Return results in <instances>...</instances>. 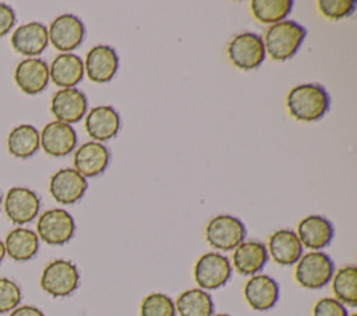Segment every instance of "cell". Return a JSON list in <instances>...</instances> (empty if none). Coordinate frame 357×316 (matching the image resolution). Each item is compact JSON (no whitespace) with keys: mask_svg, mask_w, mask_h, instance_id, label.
Wrapping results in <instances>:
<instances>
[{"mask_svg":"<svg viewBox=\"0 0 357 316\" xmlns=\"http://www.w3.org/2000/svg\"><path fill=\"white\" fill-rule=\"evenodd\" d=\"M331 97L319 84H301L290 89L286 96V107L297 121L314 123L328 113Z\"/></svg>","mask_w":357,"mask_h":316,"instance_id":"1","label":"cell"},{"mask_svg":"<svg viewBox=\"0 0 357 316\" xmlns=\"http://www.w3.org/2000/svg\"><path fill=\"white\" fill-rule=\"evenodd\" d=\"M247 235L244 223L231 214H218L205 227L206 242L218 251H233Z\"/></svg>","mask_w":357,"mask_h":316,"instance_id":"5","label":"cell"},{"mask_svg":"<svg viewBox=\"0 0 357 316\" xmlns=\"http://www.w3.org/2000/svg\"><path fill=\"white\" fill-rule=\"evenodd\" d=\"M40 146L46 155L61 157L71 153L77 146V132L70 124L60 121L47 123L40 134Z\"/></svg>","mask_w":357,"mask_h":316,"instance_id":"15","label":"cell"},{"mask_svg":"<svg viewBox=\"0 0 357 316\" xmlns=\"http://www.w3.org/2000/svg\"><path fill=\"white\" fill-rule=\"evenodd\" d=\"M14 24H15L14 10L10 6L0 3V38L7 35L10 29L14 26Z\"/></svg>","mask_w":357,"mask_h":316,"instance_id":"33","label":"cell"},{"mask_svg":"<svg viewBox=\"0 0 357 316\" xmlns=\"http://www.w3.org/2000/svg\"><path fill=\"white\" fill-rule=\"evenodd\" d=\"M21 301V290L18 284L10 278L0 277V313L11 312Z\"/></svg>","mask_w":357,"mask_h":316,"instance_id":"31","label":"cell"},{"mask_svg":"<svg viewBox=\"0 0 357 316\" xmlns=\"http://www.w3.org/2000/svg\"><path fill=\"white\" fill-rule=\"evenodd\" d=\"M84 74V61L74 53H60L49 67V79L61 89L75 88Z\"/></svg>","mask_w":357,"mask_h":316,"instance_id":"23","label":"cell"},{"mask_svg":"<svg viewBox=\"0 0 357 316\" xmlns=\"http://www.w3.org/2000/svg\"><path fill=\"white\" fill-rule=\"evenodd\" d=\"M8 316H46L39 308L32 305H21L10 312Z\"/></svg>","mask_w":357,"mask_h":316,"instance_id":"34","label":"cell"},{"mask_svg":"<svg viewBox=\"0 0 357 316\" xmlns=\"http://www.w3.org/2000/svg\"><path fill=\"white\" fill-rule=\"evenodd\" d=\"M231 271L229 258L219 252H206L194 264V280L204 291L218 290L230 280Z\"/></svg>","mask_w":357,"mask_h":316,"instance_id":"6","label":"cell"},{"mask_svg":"<svg viewBox=\"0 0 357 316\" xmlns=\"http://www.w3.org/2000/svg\"><path fill=\"white\" fill-rule=\"evenodd\" d=\"M265 56L262 38L254 32L238 33L227 46V57L230 63L243 71L259 67L264 63Z\"/></svg>","mask_w":357,"mask_h":316,"instance_id":"8","label":"cell"},{"mask_svg":"<svg viewBox=\"0 0 357 316\" xmlns=\"http://www.w3.org/2000/svg\"><path fill=\"white\" fill-rule=\"evenodd\" d=\"M3 244L8 258L15 262H26L32 259L39 249V238L36 232L25 227L11 230Z\"/></svg>","mask_w":357,"mask_h":316,"instance_id":"24","label":"cell"},{"mask_svg":"<svg viewBox=\"0 0 357 316\" xmlns=\"http://www.w3.org/2000/svg\"><path fill=\"white\" fill-rule=\"evenodd\" d=\"M291 0H252L250 8L252 15L262 24H278L291 13Z\"/></svg>","mask_w":357,"mask_h":316,"instance_id":"28","label":"cell"},{"mask_svg":"<svg viewBox=\"0 0 357 316\" xmlns=\"http://www.w3.org/2000/svg\"><path fill=\"white\" fill-rule=\"evenodd\" d=\"M39 283L42 290L50 297H68L79 285V271L71 260L54 259L42 270Z\"/></svg>","mask_w":357,"mask_h":316,"instance_id":"4","label":"cell"},{"mask_svg":"<svg viewBox=\"0 0 357 316\" xmlns=\"http://www.w3.org/2000/svg\"><path fill=\"white\" fill-rule=\"evenodd\" d=\"M121 128L119 111L112 106H95L85 114L86 134L95 142H105L114 138Z\"/></svg>","mask_w":357,"mask_h":316,"instance_id":"16","label":"cell"},{"mask_svg":"<svg viewBox=\"0 0 357 316\" xmlns=\"http://www.w3.org/2000/svg\"><path fill=\"white\" fill-rule=\"evenodd\" d=\"M305 35V28L296 21L284 19L273 24L262 38L265 53L275 61H286L297 53Z\"/></svg>","mask_w":357,"mask_h":316,"instance_id":"2","label":"cell"},{"mask_svg":"<svg viewBox=\"0 0 357 316\" xmlns=\"http://www.w3.org/2000/svg\"><path fill=\"white\" fill-rule=\"evenodd\" d=\"M176 313L180 316H212L215 310L213 299L209 292L201 288H190L183 291L176 302Z\"/></svg>","mask_w":357,"mask_h":316,"instance_id":"26","label":"cell"},{"mask_svg":"<svg viewBox=\"0 0 357 316\" xmlns=\"http://www.w3.org/2000/svg\"><path fill=\"white\" fill-rule=\"evenodd\" d=\"M88 110V100L78 88H66L57 90L50 100V111L56 121L64 124L78 123L85 117Z\"/></svg>","mask_w":357,"mask_h":316,"instance_id":"11","label":"cell"},{"mask_svg":"<svg viewBox=\"0 0 357 316\" xmlns=\"http://www.w3.org/2000/svg\"><path fill=\"white\" fill-rule=\"evenodd\" d=\"M212 316H230L227 313H216V315H212Z\"/></svg>","mask_w":357,"mask_h":316,"instance_id":"36","label":"cell"},{"mask_svg":"<svg viewBox=\"0 0 357 316\" xmlns=\"http://www.w3.org/2000/svg\"><path fill=\"white\" fill-rule=\"evenodd\" d=\"M312 316H349L347 308L335 298H321L312 308Z\"/></svg>","mask_w":357,"mask_h":316,"instance_id":"32","label":"cell"},{"mask_svg":"<svg viewBox=\"0 0 357 316\" xmlns=\"http://www.w3.org/2000/svg\"><path fill=\"white\" fill-rule=\"evenodd\" d=\"M244 299L248 306L254 310H268L272 309L279 301V284L275 278L268 274H254L251 276L243 288Z\"/></svg>","mask_w":357,"mask_h":316,"instance_id":"14","label":"cell"},{"mask_svg":"<svg viewBox=\"0 0 357 316\" xmlns=\"http://www.w3.org/2000/svg\"><path fill=\"white\" fill-rule=\"evenodd\" d=\"M74 170L82 177L91 178L105 173L110 163V152L106 145L95 141L82 143L74 152Z\"/></svg>","mask_w":357,"mask_h":316,"instance_id":"17","label":"cell"},{"mask_svg":"<svg viewBox=\"0 0 357 316\" xmlns=\"http://www.w3.org/2000/svg\"><path fill=\"white\" fill-rule=\"evenodd\" d=\"M4 256H6V249H4V244H3V241L0 239V263L3 262Z\"/></svg>","mask_w":357,"mask_h":316,"instance_id":"35","label":"cell"},{"mask_svg":"<svg viewBox=\"0 0 357 316\" xmlns=\"http://www.w3.org/2000/svg\"><path fill=\"white\" fill-rule=\"evenodd\" d=\"M233 251L231 267L241 276L258 274L269 259L266 245L255 239H244Z\"/></svg>","mask_w":357,"mask_h":316,"instance_id":"20","label":"cell"},{"mask_svg":"<svg viewBox=\"0 0 357 316\" xmlns=\"http://www.w3.org/2000/svg\"><path fill=\"white\" fill-rule=\"evenodd\" d=\"M11 47L14 52L29 57L40 54L47 43V28L40 22H28L14 29L11 35Z\"/></svg>","mask_w":357,"mask_h":316,"instance_id":"21","label":"cell"},{"mask_svg":"<svg viewBox=\"0 0 357 316\" xmlns=\"http://www.w3.org/2000/svg\"><path fill=\"white\" fill-rule=\"evenodd\" d=\"M4 213L14 224H26L32 221L40 209L39 196L29 188L13 187L4 198Z\"/></svg>","mask_w":357,"mask_h":316,"instance_id":"10","label":"cell"},{"mask_svg":"<svg viewBox=\"0 0 357 316\" xmlns=\"http://www.w3.org/2000/svg\"><path fill=\"white\" fill-rule=\"evenodd\" d=\"M0 206H1V193H0Z\"/></svg>","mask_w":357,"mask_h":316,"instance_id":"38","label":"cell"},{"mask_svg":"<svg viewBox=\"0 0 357 316\" xmlns=\"http://www.w3.org/2000/svg\"><path fill=\"white\" fill-rule=\"evenodd\" d=\"M40 146L39 131L29 124L14 127L7 136V149L17 159H28L33 156Z\"/></svg>","mask_w":357,"mask_h":316,"instance_id":"25","label":"cell"},{"mask_svg":"<svg viewBox=\"0 0 357 316\" xmlns=\"http://www.w3.org/2000/svg\"><path fill=\"white\" fill-rule=\"evenodd\" d=\"M49 42L59 52L75 50L85 38V26L82 21L73 14H63L54 18L47 28Z\"/></svg>","mask_w":357,"mask_h":316,"instance_id":"9","label":"cell"},{"mask_svg":"<svg viewBox=\"0 0 357 316\" xmlns=\"http://www.w3.org/2000/svg\"><path fill=\"white\" fill-rule=\"evenodd\" d=\"M75 234L73 216L60 207L43 212L36 221V235L49 245H64Z\"/></svg>","mask_w":357,"mask_h":316,"instance_id":"7","label":"cell"},{"mask_svg":"<svg viewBox=\"0 0 357 316\" xmlns=\"http://www.w3.org/2000/svg\"><path fill=\"white\" fill-rule=\"evenodd\" d=\"M14 81L25 95H38L43 92L49 84V67L40 58H24L14 70Z\"/></svg>","mask_w":357,"mask_h":316,"instance_id":"18","label":"cell"},{"mask_svg":"<svg viewBox=\"0 0 357 316\" xmlns=\"http://www.w3.org/2000/svg\"><path fill=\"white\" fill-rule=\"evenodd\" d=\"M331 281L335 299L344 306H357V267L354 264L343 266L336 270Z\"/></svg>","mask_w":357,"mask_h":316,"instance_id":"27","label":"cell"},{"mask_svg":"<svg viewBox=\"0 0 357 316\" xmlns=\"http://www.w3.org/2000/svg\"><path fill=\"white\" fill-rule=\"evenodd\" d=\"M268 255L280 266L296 264L303 255V245L293 230L280 228L269 235Z\"/></svg>","mask_w":357,"mask_h":316,"instance_id":"22","label":"cell"},{"mask_svg":"<svg viewBox=\"0 0 357 316\" xmlns=\"http://www.w3.org/2000/svg\"><path fill=\"white\" fill-rule=\"evenodd\" d=\"M297 237L303 248L321 251L331 244L335 235L332 223L319 214H310L297 224Z\"/></svg>","mask_w":357,"mask_h":316,"instance_id":"19","label":"cell"},{"mask_svg":"<svg viewBox=\"0 0 357 316\" xmlns=\"http://www.w3.org/2000/svg\"><path fill=\"white\" fill-rule=\"evenodd\" d=\"M86 178L74 168H60L49 181L50 195L61 205H73L78 202L86 192Z\"/></svg>","mask_w":357,"mask_h":316,"instance_id":"12","label":"cell"},{"mask_svg":"<svg viewBox=\"0 0 357 316\" xmlns=\"http://www.w3.org/2000/svg\"><path fill=\"white\" fill-rule=\"evenodd\" d=\"M335 273V264L329 255L321 251L303 253L296 263L294 278L297 284L307 290H319L325 287Z\"/></svg>","mask_w":357,"mask_h":316,"instance_id":"3","label":"cell"},{"mask_svg":"<svg viewBox=\"0 0 357 316\" xmlns=\"http://www.w3.org/2000/svg\"><path fill=\"white\" fill-rule=\"evenodd\" d=\"M349 316H357V313H351V315H349Z\"/></svg>","mask_w":357,"mask_h":316,"instance_id":"37","label":"cell"},{"mask_svg":"<svg viewBox=\"0 0 357 316\" xmlns=\"http://www.w3.org/2000/svg\"><path fill=\"white\" fill-rule=\"evenodd\" d=\"M356 0H319L318 10L328 19H343L351 15L356 10Z\"/></svg>","mask_w":357,"mask_h":316,"instance_id":"30","label":"cell"},{"mask_svg":"<svg viewBox=\"0 0 357 316\" xmlns=\"http://www.w3.org/2000/svg\"><path fill=\"white\" fill-rule=\"evenodd\" d=\"M139 316H176L174 301L163 292H151L141 302Z\"/></svg>","mask_w":357,"mask_h":316,"instance_id":"29","label":"cell"},{"mask_svg":"<svg viewBox=\"0 0 357 316\" xmlns=\"http://www.w3.org/2000/svg\"><path fill=\"white\" fill-rule=\"evenodd\" d=\"M119 68V56L112 46H93L85 57L84 71L89 81L95 84H106L112 81Z\"/></svg>","mask_w":357,"mask_h":316,"instance_id":"13","label":"cell"}]
</instances>
